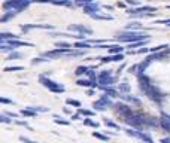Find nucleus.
Returning <instances> with one entry per match:
<instances>
[{"mask_svg":"<svg viewBox=\"0 0 170 143\" xmlns=\"http://www.w3.org/2000/svg\"><path fill=\"white\" fill-rule=\"evenodd\" d=\"M137 76H139V84H140L142 91H143L151 100H154V101H161L163 94L157 89V87H154V85L151 84V81L148 79V76H145V75H137Z\"/></svg>","mask_w":170,"mask_h":143,"instance_id":"nucleus-1","label":"nucleus"},{"mask_svg":"<svg viewBox=\"0 0 170 143\" xmlns=\"http://www.w3.org/2000/svg\"><path fill=\"white\" fill-rule=\"evenodd\" d=\"M146 39H149L145 33H142V32H131V33H122L119 37H118V40L119 42H127V43H134V42H140V40H146Z\"/></svg>","mask_w":170,"mask_h":143,"instance_id":"nucleus-2","label":"nucleus"},{"mask_svg":"<svg viewBox=\"0 0 170 143\" xmlns=\"http://www.w3.org/2000/svg\"><path fill=\"white\" fill-rule=\"evenodd\" d=\"M27 6H29V0H9V2H5V3H3V8H5V9L14 8L17 12L26 9Z\"/></svg>","mask_w":170,"mask_h":143,"instance_id":"nucleus-3","label":"nucleus"},{"mask_svg":"<svg viewBox=\"0 0 170 143\" xmlns=\"http://www.w3.org/2000/svg\"><path fill=\"white\" fill-rule=\"evenodd\" d=\"M40 82L43 84V87H46L49 91H52V92H64V87L61 85V84H57V82H54V81H51V79H46L45 76H40Z\"/></svg>","mask_w":170,"mask_h":143,"instance_id":"nucleus-4","label":"nucleus"},{"mask_svg":"<svg viewBox=\"0 0 170 143\" xmlns=\"http://www.w3.org/2000/svg\"><path fill=\"white\" fill-rule=\"evenodd\" d=\"M125 122H128L130 125H133L134 128H140L143 124H145V118L139 113H133L130 115L128 118H125Z\"/></svg>","mask_w":170,"mask_h":143,"instance_id":"nucleus-5","label":"nucleus"},{"mask_svg":"<svg viewBox=\"0 0 170 143\" xmlns=\"http://www.w3.org/2000/svg\"><path fill=\"white\" fill-rule=\"evenodd\" d=\"M115 82V78L111 75V72L108 70H103L100 75H99V84L102 87H108V85H112Z\"/></svg>","mask_w":170,"mask_h":143,"instance_id":"nucleus-6","label":"nucleus"},{"mask_svg":"<svg viewBox=\"0 0 170 143\" xmlns=\"http://www.w3.org/2000/svg\"><path fill=\"white\" fill-rule=\"evenodd\" d=\"M93 106H94V109H97V110H106L109 106H112V101H111L109 95L105 94V95H102V98H100L99 101H96Z\"/></svg>","mask_w":170,"mask_h":143,"instance_id":"nucleus-7","label":"nucleus"},{"mask_svg":"<svg viewBox=\"0 0 170 143\" xmlns=\"http://www.w3.org/2000/svg\"><path fill=\"white\" fill-rule=\"evenodd\" d=\"M125 131H127V134H128V136H133V137H136V139H140V140H143V142H146V143H152V139H151L149 136L143 134V133L133 131L131 128H128V130H125Z\"/></svg>","mask_w":170,"mask_h":143,"instance_id":"nucleus-8","label":"nucleus"},{"mask_svg":"<svg viewBox=\"0 0 170 143\" xmlns=\"http://www.w3.org/2000/svg\"><path fill=\"white\" fill-rule=\"evenodd\" d=\"M70 32H78V33H82V34H93V30L91 29H87L84 26H78V24H73L69 27Z\"/></svg>","mask_w":170,"mask_h":143,"instance_id":"nucleus-9","label":"nucleus"},{"mask_svg":"<svg viewBox=\"0 0 170 143\" xmlns=\"http://www.w3.org/2000/svg\"><path fill=\"white\" fill-rule=\"evenodd\" d=\"M99 11H100V5L99 3H90V5L84 6V12L90 14V15H94V12H99Z\"/></svg>","mask_w":170,"mask_h":143,"instance_id":"nucleus-10","label":"nucleus"},{"mask_svg":"<svg viewBox=\"0 0 170 143\" xmlns=\"http://www.w3.org/2000/svg\"><path fill=\"white\" fill-rule=\"evenodd\" d=\"M24 32H27V30H32V29H43V30H51V29H54L52 26H49V24H32V26H23L21 27Z\"/></svg>","mask_w":170,"mask_h":143,"instance_id":"nucleus-11","label":"nucleus"},{"mask_svg":"<svg viewBox=\"0 0 170 143\" xmlns=\"http://www.w3.org/2000/svg\"><path fill=\"white\" fill-rule=\"evenodd\" d=\"M117 107H118V112H119L124 118H128L130 115H133V110H131L128 106H125V104H117Z\"/></svg>","mask_w":170,"mask_h":143,"instance_id":"nucleus-12","label":"nucleus"},{"mask_svg":"<svg viewBox=\"0 0 170 143\" xmlns=\"http://www.w3.org/2000/svg\"><path fill=\"white\" fill-rule=\"evenodd\" d=\"M160 127L166 131H170V116L169 115H163L160 119Z\"/></svg>","mask_w":170,"mask_h":143,"instance_id":"nucleus-13","label":"nucleus"},{"mask_svg":"<svg viewBox=\"0 0 170 143\" xmlns=\"http://www.w3.org/2000/svg\"><path fill=\"white\" fill-rule=\"evenodd\" d=\"M108 51H109V54H122V51H124V48L121 46V45H108Z\"/></svg>","mask_w":170,"mask_h":143,"instance_id":"nucleus-14","label":"nucleus"},{"mask_svg":"<svg viewBox=\"0 0 170 143\" xmlns=\"http://www.w3.org/2000/svg\"><path fill=\"white\" fill-rule=\"evenodd\" d=\"M76 84H78L79 87H97L96 82H93V81H87V79H79Z\"/></svg>","mask_w":170,"mask_h":143,"instance_id":"nucleus-15","label":"nucleus"},{"mask_svg":"<svg viewBox=\"0 0 170 143\" xmlns=\"http://www.w3.org/2000/svg\"><path fill=\"white\" fill-rule=\"evenodd\" d=\"M17 36L15 34H12V33H2L0 34V42H5V40H12V39H15Z\"/></svg>","mask_w":170,"mask_h":143,"instance_id":"nucleus-16","label":"nucleus"},{"mask_svg":"<svg viewBox=\"0 0 170 143\" xmlns=\"http://www.w3.org/2000/svg\"><path fill=\"white\" fill-rule=\"evenodd\" d=\"M102 88L106 91V94H108L109 97H119V95H118V92H117L114 88H109V87H102Z\"/></svg>","mask_w":170,"mask_h":143,"instance_id":"nucleus-17","label":"nucleus"},{"mask_svg":"<svg viewBox=\"0 0 170 143\" xmlns=\"http://www.w3.org/2000/svg\"><path fill=\"white\" fill-rule=\"evenodd\" d=\"M94 20H103V21H111L112 20V17H109V15H99V14H94V15H91Z\"/></svg>","mask_w":170,"mask_h":143,"instance_id":"nucleus-18","label":"nucleus"},{"mask_svg":"<svg viewBox=\"0 0 170 143\" xmlns=\"http://www.w3.org/2000/svg\"><path fill=\"white\" fill-rule=\"evenodd\" d=\"M88 72H90V69H88V67H78L75 73L79 76V75H88Z\"/></svg>","mask_w":170,"mask_h":143,"instance_id":"nucleus-19","label":"nucleus"},{"mask_svg":"<svg viewBox=\"0 0 170 143\" xmlns=\"http://www.w3.org/2000/svg\"><path fill=\"white\" fill-rule=\"evenodd\" d=\"M21 113H23L24 116H36V112H34V110H32L30 107H29V109H23V110H21Z\"/></svg>","mask_w":170,"mask_h":143,"instance_id":"nucleus-20","label":"nucleus"},{"mask_svg":"<svg viewBox=\"0 0 170 143\" xmlns=\"http://www.w3.org/2000/svg\"><path fill=\"white\" fill-rule=\"evenodd\" d=\"M140 29H142V26L139 23H133V24L127 26V30H140Z\"/></svg>","mask_w":170,"mask_h":143,"instance_id":"nucleus-21","label":"nucleus"},{"mask_svg":"<svg viewBox=\"0 0 170 143\" xmlns=\"http://www.w3.org/2000/svg\"><path fill=\"white\" fill-rule=\"evenodd\" d=\"M67 104H70V106H76V107H81V101H78V100H73V98H67V101H66Z\"/></svg>","mask_w":170,"mask_h":143,"instance_id":"nucleus-22","label":"nucleus"},{"mask_svg":"<svg viewBox=\"0 0 170 143\" xmlns=\"http://www.w3.org/2000/svg\"><path fill=\"white\" fill-rule=\"evenodd\" d=\"M75 48H91V45L87 43V42H76L75 43Z\"/></svg>","mask_w":170,"mask_h":143,"instance_id":"nucleus-23","label":"nucleus"},{"mask_svg":"<svg viewBox=\"0 0 170 143\" xmlns=\"http://www.w3.org/2000/svg\"><path fill=\"white\" fill-rule=\"evenodd\" d=\"M20 70H23L21 66H14V67H6L5 69V72H20Z\"/></svg>","mask_w":170,"mask_h":143,"instance_id":"nucleus-24","label":"nucleus"},{"mask_svg":"<svg viewBox=\"0 0 170 143\" xmlns=\"http://www.w3.org/2000/svg\"><path fill=\"white\" fill-rule=\"evenodd\" d=\"M17 14H18V12H11V14H8V15H5V17L2 18V23H6V21H8V20H11L12 17H15Z\"/></svg>","mask_w":170,"mask_h":143,"instance_id":"nucleus-25","label":"nucleus"},{"mask_svg":"<svg viewBox=\"0 0 170 143\" xmlns=\"http://www.w3.org/2000/svg\"><path fill=\"white\" fill-rule=\"evenodd\" d=\"M93 136H94V137H97V139H100V140H105V142H108V140H109V137H106V136H103V134H100V133H97V131H96V133H93Z\"/></svg>","mask_w":170,"mask_h":143,"instance_id":"nucleus-26","label":"nucleus"},{"mask_svg":"<svg viewBox=\"0 0 170 143\" xmlns=\"http://www.w3.org/2000/svg\"><path fill=\"white\" fill-rule=\"evenodd\" d=\"M93 3V0H76V5L78 6H82V5H90Z\"/></svg>","mask_w":170,"mask_h":143,"instance_id":"nucleus-27","label":"nucleus"},{"mask_svg":"<svg viewBox=\"0 0 170 143\" xmlns=\"http://www.w3.org/2000/svg\"><path fill=\"white\" fill-rule=\"evenodd\" d=\"M84 124H85V125H90V127H94V128L99 127L97 122H93V121H90V119H84Z\"/></svg>","mask_w":170,"mask_h":143,"instance_id":"nucleus-28","label":"nucleus"},{"mask_svg":"<svg viewBox=\"0 0 170 143\" xmlns=\"http://www.w3.org/2000/svg\"><path fill=\"white\" fill-rule=\"evenodd\" d=\"M105 124H106L108 127H112V128H117V130L119 128V127H118L115 122H112V121H109V119H105Z\"/></svg>","mask_w":170,"mask_h":143,"instance_id":"nucleus-29","label":"nucleus"},{"mask_svg":"<svg viewBox=\"0 0 170 143\" xmlns=\"http://www.w3.org/2000/svg\"><path fill=\"white\" fill-rule=\"evenodd\" d=\"M119 89L124 91V92H128V91H130V85H127V84H121V85H119Z\"/></svg>","mask_w":170,"mask_h":143,"instance_id":"nucleus-30","label":"nucleus"},{"mask_svg":"<svg viewBox=\"0 0 170 143\" xmlns=\"http://www.w3.org/2000/svg\"><path fill=\"white\" fill-rule=\"evenodd\" d=\"M21 57H23V55H21L20 52H12V54L9 55V58H8V60H14V58H21Z\"/></svg>","mask_w":170,"mask_h":143,"instance_id":"nucleus-31","label":"nucleus"},{"mask_svg":"<svg viewBox=\"0 0 170 143\" xmlns=\"http://www.w3.org/2000/svg\"><path fill=\"white\" fill-rule=\"evenodd\" d=\"M88 76H90V81L96 82V73L93 72V69H90V72H88Z\"/></svg>","mask_w":170,"mask_h":143,"instance_id":"nucleus-32","label":"nucleus"},{"mask_svg":"<svg viewBox=\"0 0 170 143\" xmlns=\"http://www.w3.org/2000/svg\"><path fill=\"white\" fill-rule=\"evenodd\" d=\"M79 113L87 115V116H93V112H91V110H84V109H79Z\"/></svg>","mask_w":170,"mask_h":143,"instance_id":"nucleus-33","label":"nucleus"},{"mask_svg":"<svg viewBox=\"0 0 170 143\" xmlns=\"http://www.w3.org/2000/svg\"><path fill=\"white\" fill-rule=\"evenodd\" d=\"M58 48H70V43H66V42H58L57 43Z\"/></svg>","mask_w":170,"mask_h":143,"instance_id":"nucleus-34","label":"nucleus"},{"mask_svg":"<svg viewBox=\"0 0 170 143\" xmlns=\"http://www.w3.org/2000/svg\"><path fill=\"white\" fill-rule=\"evenodd\" d=\"M0 121H2V122H5V124H9V122H11V119H9L8 116H5V115H2V116H0Z\"/></svg>","mask_w":170,"mask_h":143,"instance_id":"nucleus-35","label":"nucleus"},{"mask_svg":"<svg viewBox=\"0 0 170 143\" xmlns=\"http://www.w3.org/2000/svg\"><path fill=\"white\" fill-rule=\"evenodd\" d=\"M20 140L24 142V143H36V142H33V140H30V139H27V137H20Z\"/></svg>","mask_w":170,"mask_h":143,"instance_id":"nucleus-36","label":"nucleus"},{"mask_svg":"<svg viewBox=\"0 0 170 143\" xmlns=\"http://www.w3.org/2000/svg\"><path fill=\"white\" fill-rule=\"evenodd\" d=\"M57 124H63V125H69V121H61V119H55Z\"/></svg>","mask_w":170,"mask_h":143,"instance_id":"nucleus-37","label":"nucleus"},{"mask_svg":"<svg viewBox=\"0 0 170 143\" xmlns=\"http://www.w3.org/2000/svg\"><path fill=\"white\" fill-rule=\"evenodd\" d=\"M2 103H5V104H12V101H11L9 98H2Z\"/></svg>","mask_w":170,"mask_h":143,"instance_id":"nucleus-38","label":"nucleus"},{"mask_svg":"<svg viewBox=\"0 0 170 143\" xmlns=\"http://www.w3.org/2000/svg\"><path fill=\"white\" fill-rule=\"evenodd\" d=\"M149 49L148 48H143V49H140V51H137V54H143V52H148Z\"/></svg>","mask_w":170,"mask_h":143,"instance_id":"nucleus-39","label":"nucleus"},{"mask_svg":"<svg viewBox=\"0 0 170 143\" xmlns=\"http://www.w3.org/2000/svg\"><path fill=\"white\" fill-rule=\"evenodd\" d=\"M128 5H137V2H134V0H127Z\"/></svg>","mask_w":170,"mask_h":143,"instance_id":"nucleus-40","label":"nucleus"},{"mask_svg":"<svg viewBox=\"0 0 170 143\" xmlns=\"http://www.w3.org/2000/svg\"><path fill=\"white\" fill-rule=\"evenodd\" d=\"M161 143H170V139H163Z\"/></svg>","mask_w":170,"mask_h":143,"instance_id":"nucleus-41","label":"nucleus"}]
</instances>
